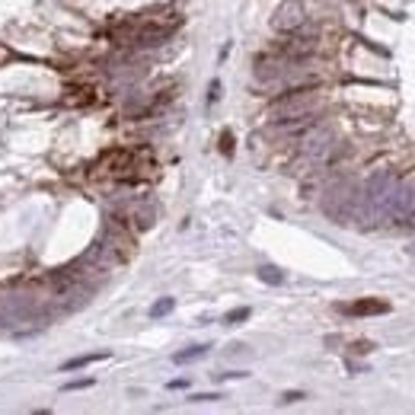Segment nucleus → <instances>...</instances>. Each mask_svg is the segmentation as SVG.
I'll return each instance as SVG.
<instances>
[{
  "instance_id": "9d476101",
  "label": "nucleus",
  "mask_w": 415,
  "mask_h": 415,
  "mask_svg": "<svg viewBox=\"0 0 415 415\" xmlns=\"http://www.w3.org/2000/svg\"><path fill=\"white\" fill-rule=\"evenodd\" d=\"M211 399H221V396H217V393H195L192 403H211Z\"/></svg>"
},
{
  "instance_id": "9b49d317",
  "label": "nucleus",
  "mask_w": 415,
  "mask_h": 415,
  "mask_svg": "<svg viewBox=\"0 0 415 415\" xmlns=\"http://www.w3.org/2000/svg\"><path fill=\"white\" fill-rule=\"evenodd\" d=\"M297 399H304V393H284V403H297Z\"/></svg>"
},
{
  "instance_id": "f03ea898",
  "label": "nucleus",
  "mask_w": 415,
  "mask_h": 415,
  "mask_svg": "<svg viewBox=\"0 0 415 415\" xmlns=\"http://www.w3.org/2000/svg\"><path fill=\"white\" fill-rule=\"evenodd\" d=\"M390 304L380 297H365V300H355V304H339V313L345 316H377V313H387Z\"/></svg>"
},
{
  "instance_id": "1a4fd4ad",
  "label": "nucleus",
  "mask_w": 415,
  "mask_h": 415,
  "mask_svg": "<svg viewBox=\"0 0 415 415\" xmlns=\"http://www.w3.org/2000/svg\"><path fill=\"white\" fill-rule=\"evenodd\" d=\"M221 150H224V154H233V134L230 131H224V138H221Z\"/></svg>"
},
{
  "instance_id": "39448f33",
  "label": "nucleus",
  "mask_w": 415,
  "mask_h": 415,
  "mask_svg": "<svg viewBox=\"0 0 415 415\" xmlns=\"http://www.w3.org/2000/svg\"><path fill=\"white\" fill-rule=\"evenodd\" d=\"M106 358H109V351H96V355H80V358H74V361H67L64 371H77V367H86V365H93V361H106Z\"/></svg>"
},
{
  "instance_id": "f257e3e1",
  "label": "nucleus",
  "mask_w": 415,
  "mask_h": 415,
  "mask_svg": "<svg viewBox=\"0 0 415 415\" xmlns=\"http://www.w3.org/2000/svg\"><path fill=\"white\" fill-rule=\"evenodd\" d=\"M316 83H307V86H294V90H284L278 100L268 106L272 112V122H282V118H300L310 116L316 106Z\"/></svg>"
},
{
  "instance_id": "7ed1b4c3",
  "label": "nucleus",
  "mask_w": 415,
  "mask_h": 415,
  "mask_svg": "<svg viewBox=\"0 0 415 415\" xmlns=\"http://www.w3.org/2000/svg\"><path fill=\"white\" fill-rule=\"evenodd\" d=\"M300 26H304V10L297 3H284L275 13V29H282V33H297Z\"/></svg>"
},
{
  "instance_id": "20e7f679",
  "label": "nucleus",
  "mask_w": 415,
  "mask_h": 415,
  "mask_svg": "<svg viewBox=\"0 0 415 415\" xmlns=\"http://www.w3.org/2000/svg\"><path fill=\"white\" fill-rule=\"evenodd\" d=\"M208 349H211V345H192V349H185V351H179V355H173V361H176V365H189V361H195V358L208 355Z\"/></svg>"
},
{
  "instance_id": "423d86ee",
  "label": "nucleus",
  "mask_w": 415,
  "mask_h": 415,
  "mask_svg": "<svg viewBox=\"0 0 415 415\" xmlns=\"http://www.w3.org/2000/svg\"><path fill=\"white\" fill-rule=\"evenodd\" d=\"M173 307H176V300L173 297H163V300H157V304L150 307V316H154V320H160V316H166Z\"/></svg>"
},
{
  "instance_id": "6e6552de",
  "label": "nucleus",
  "mask_w": 415,
  "mask_h": 415,
  "mask_svg": "<svg viewBox=\"0 0 415 415\" xmlns=\"http://www.w3.org/2000/svg\"><path fill=\"white\" fill-rule=\"evenodd\" d=\"M243 320H249V307H237V310H230V313L224 316L227 326H237V323H243Z\"/></svg>"
},
{
  "instance_id": "0eeeda50",
  "label": "nucleus",
  "mask_w": 415,
  "mask_h": 415,
  "mask_svg": "<svg viewBox=\"0 0 415 415\" xmlns=\"http://www.w3.org/2000/svg\"><path fill=\"white\" fill-rule=\"evenodd\" d=\"M259 278H262V282H268V284H282V282H284V275L278 272V268H272V266H262V268H259Z\"/></svg>"
}]
</instances>
